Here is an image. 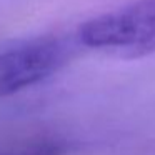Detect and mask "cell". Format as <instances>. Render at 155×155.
I'll use <instances>...</instances> for the list:
<instances>
[{
  "label": "cell",
  "mask_w": 155,
  "mask_h": 155,
  "mask_svg": "<svg viewBox=\"0 0 155 155\" xmlns=\"http://www.w3.org/2000/svg\"><path fill=\"white\" fill-rule=\"evenodd\" d=\"M77 40L125 60L155 54V0H135L88 18L78 27Z\"/></svg>",
  "instance_id": "6da1fadb"
},
{
  "label": "cell",
  "mask_w": 155,
  "mask_h": 155,
  "mask_svg": "<svg viewBox=\"0 0 155 155\" xmlns=\"http://www.w3.org/2000/svg\"><path fill=\"white\" fill-rule=\"evenodd\" d=\"M68 60V47L44 38L0 52V98L44 82Z\"/></svg>",
  "instance_id": "7a4b0ae2"
},
{
  "label": "cell",
  "mask_w": 155,
  "mask_h": 155,
  "mask_svg": "<svg viewBox=\"0 0 155 155\" xmlns=\"http://www.w3.org/2000/svg\"><path fill=\"white\" fill-rule=\"evenodd\" d=\"M65 145L57 140H25L0 145V155H64Z\"/></svg>",
  "instance_id": "3957f363"
}]
</instances>
